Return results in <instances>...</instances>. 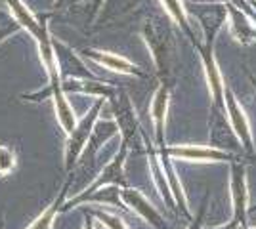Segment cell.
Returning <instances> with one entry per match:
<instances>
[{
  "label": "cell",
  "instance_id": "cell-1",
  "mask_svg": "<svg viewBox=\"0 0 256 229\" xmlns=\"http://www.w3.org/2000/svg\"><path fill=\"white\" fill-rule=\"evenodd\" d=\"M142 36H144V40L150 48V54L153 57L155 69H157L159 82L172 86L174 76H176V61H178L176 40H174L172 31L166 25H162L159 19H151L144 25Z\"/></svg>",
  "mask_w": 256,
  "mask_h": 229
},
{
  "label": "cell",
  "instance_id": "cell-2",
  "mask_svg": "<svg viewBox=\"0 0 256 229\" xmlns=\"http://www.w3.org/2000/svg\"><path fill=\"white\" fill-rule=\"evenodd\" d=\"M104 103H106L104 98H96V101L92 103V107L88 109V113H86L82 119H78V122L75 124V128L65 136L64 166L67 174L75 168L76 164L80 163V159H82V155H84L86 145H88V140H90V134L94 130V124H96L98 119H100V115H102Z\"/></svg>",
  "mask_w": 256,
  "mask_h": 229
},
{
  "label": "cell",
  "instance_id": "cell-3",
  "mask_svg": "<svg viewBox=\"0 0 256 229\" xmlns=\"http://www.w3.org/2000/svg\"><path fill=\"white\" fill-rule=\"evenodd\" d=\"M109 107H111V117L115 119L118 132H120V142L126 143L130 151L134 147L144 145V130L140 126L134 103L126 92L118 90L117 94L109 99Z\"/></svg>",
  "mask_w": 256,
  "mask_h": 229
},
{
  "label": "cell",
  "instance_id": "cell-4",
  "mask_svg": "<svg viewBox=\"0 0 256 229\" xmlns=\"http://www.w3.org/2000/svg\"><path fill=\"white\" fill-rule=\"evenodd\" d=\"M230 193H232V218L226 226L212 229H239L246 226L248 216V184H246V166L241 159L230 163Z\"/></svg>",
  "mask_w": 256,
  "mask_h": 229
},
{
  "label": "cell",
  "instance_id": "cell-5",
  "mask_svg": "<svg viewBox=\"0 0 256 229\" xmlns=\"http://www.w3.org/2000/svg\"><path fill=\"white\" fill-rule=\"evenodd\" d=\"M166 155L172 161H180V163H195V164H210V163H232L237 161L239 157L234 153L214 147V145H192V143H184V145H164L162 147Z\"/></svg>",
  "mask_w": 256,
  "mask_h": 229
},
{
  "label": "cell",
  "instance_id": "cell-6",
  "mask_svg": "<svg viewBox=\"0 0 256 229\" xmlns=\"http://www.w3.org/2000/svg\"><path fill=\"white\" fill-rule=\"evenodd\" d=\"M29 101H42V99L50 98L54 103V113H56V119H58V124L62 126V130L65 132V136L75 128V124L78 122L75 115V109L73 105L69 103L67 99V94L62 88V80H54V82H48V86L44 90H38L34 94H29V96H23Z\"/></svg>",
  "mask_w": 256,
  "mask_h": 229
},
{
  "label": "cell",
  "instance_id": "cell-7",
  "mask_svg": "<svg viewBox=\"0 0 256 229\" xmlns=\"http://www.w3.org/2000/svg\"><path fill=\"white\" fill-rule=\"evenodd\" d=\"M130 155V147L126 143L120 142V147L118 151L113 155V159L100 170V174L94 178V182L88 187H84L82 191H78L76 195L84 197L94 193L96 189L104 186H118V187H128V180H126V172H124V166H126V159Z\"/></svg>",
  "mask_w": 256,
  "mask_h": 229
},
{
  "label": "cell",
  "instance_id": "cell-8",
  "mask_svg": "<svg viewBox=\"0 0 256 229\" xmlns=\"http://www.w3.org/2000/svg\"><path fill=\"white\" fill-rule=\"evenodd\" d=\"M120 195H122V201L126 205L128 212L136 214L138 218H142L150 228L153 229H170L164 216L160 214V210L150 199L146 197L144 191H140L136 187H122L120 189Z\"/></svg>",
  "mask_w": 256,
  "mask_h": 229
},
{
  "label": "cell",
  "instance_id": "cell-9",
  "mask_svg": "<svg viewBox=\"0 0 256 229\" xmlns=\"http://www.w3.org/2000/svg\"><path fill=\"white\" fill-rule=\"evenodd\" d=\"M226 113H228V120H230L232 132L235 134V138L239 140L241 147L248 155H254L256 147H254V138H252L248 117H246L243 105L237 101V96H235L234 90L230 86H226Z\"/></svg>",
  "mask_w": 256,
  "mask_h": 229
},
{
  "label": "cell",
  "instance_id": "cell-10",
  "mask_svg": "<svg viewBox=\"0 0 256 229\" xmlns=\"http://www.w3.org/2000/svg\"><path fill=\"white\" fill-rule=\"evenodd\" d=\"M172 86L159 82L157 90L153 92V98L150 103V117L153 124V142L157 147L166 145V117H168V107H170Z\"/></svg>",
  "mask_w": 256,
  "mask_h": 229
},
{
  "label": "cell",
  "instance_id": "cell-11",
  "mask_svg": "<svg viewBox=\"0 0 256 229\" xmlns=\"http://www.w3.org/2000/svg\"><path fill=\"white\" fill-rule=\"evenodd\" d=\"M144 149L148 153V163H150V174H151V180H153V184H155V189H157V193H159L160 201L166 205V207L174 210V212H178V208H176V201H174V195H172L170 191V186H168V180H166V176H164V170H162V163H160V155H159V147L155 145V142L146 136V132H144Z\"/></svg>",
  "mask_w": 256,
  "mask_h": 229
},
{
  "label": "cell",
  "instance_id": "cell-12",
  "mask_svg": "<svg viewBox=\"0 0 256 229\" xmlns=\"http://www.w3.org/2000/svg\"><path fill=\"white\" fill-rule=\"evenodd\" d=\"M84 57H88L92 63L104 67L111 73H118V75H128V76H146L144 71L140 69V65H136L134 61H130L128 57L115 52H107V50H84L82 52Z\"/></svg>",
  "mask_w": 256,
  "mask_h": 229
},
{
  "label": "cell",
  "instance_id": "cell-13",
  "mask_svg": "<svg viewBox=\"0 0 256 229\" xmlns=\"http://www.w3.org/2000/svg\"><path fill=\"white\" fill-rule=\"evenodd\" d=\"M62 88L69 94H82V96H92V98H104L106 101L113 98L118 92L117 86L102 82L98 78H62Z\"/></svg>",
  "mask_w": 256,
  "mask_h": 229
},
{
  "label": "cell",
  "instance_id": "cell-14",
  "mask_svg": "<svg viewBox=\"0 0 256 229\" xmlns=\"http://www.w3.org/2000/svg\"><path fill=\"white\" fill-rule=\"evenodd\" d=\"M117 136H120V132H118V126L113 117L111 119H98V122L94 124V130L90 134V140H88L82 159H94L98 153L102 151V147Z\"/></svg>",
  "mask_w": 256,
  "mask_h": 229
},
{
  "label": "cell",
  "instance_id": "cell-15",
  "mask_svg": "<svg viewBox=\"0 0 256 229\" xmlns=\"http://www.w3.org/2000/svg\"><path fill=\"white\" fill-rule=\"evenodd\" d=\"M8 6H10V13L16 17V21L20 23L23 31L31 34L32 38L36 40L38 36H42L44 33H48V25H46V19H40L32 13L25 4L23 0H6Z\"/></svg>",
  "mask_w": 256,
  "mask_h": 229
},
{
  "label": "cell",
  "instance_id": "cell-16",
  "mask_svg": "<svg viewBox=\"0 0 256 229\" xmlns=\"http://www.w3.org/2000/svg\"><path fill=\"white\" fill-rule=\"evenodd\" d=\"M69 187H71V178L62 186L60 193L54 197L52 203H50V205L44 208L42 212L29 224V228L27 229H54L56 220H58V216H60V212H64L65 201L69 199Z\"/></svg>",
  "mask_w": 256,
  "mask_h": 229
},
{
  "label": "cell",
  "instance_id": "cell-17",
  "mask_svg": "<svg viewBox=\"0 0 256 229\" xmlns=\"http://www.w3.org/2000/svg\"><path fill=\"white\" fill-rule=\"evenodd\" d=\"M230 17V31L234 34V38L241 44H250L256 40V27L245 17V13L237 10L235 6H228Z\"/></svg>",
  "mask_w": 256,
  "mask_h": 229
},
{
  "label": "cell",
  "instance_id": "cell-18",
  "mask_svg": "<svg viewBox=\"0 0 256 229\" xmlns=\"http://www.w3.org/2000/svg\"><path fill=\"white\" fill-rule=\"evenodd\" d=\"M160 2L164 6V11L168 13V17L180 27L182 31L186 33V36L193 42L195 34H193L192 23H190V17H188V8H186L184 0H160Z\"/></svg>",
  "mask_w": 256,
  "mask_h": 229
},
{
  "label": "cell",
  "instance_id": "cell-19",
  "mask_svg": "<svg viewBox=\"0 0 256 229\" xmlns=\"http://www.w3.org/2000/svg\"><path fill=\"white\" fill-rule=\"evenodd\" d=\"M84 207H88V205H84ZM88 210L94 214V218H96V222L102 228L128 229L126 222L122 220V216H120L118 212H109V210H106V208H102V207H88Z\"/></svg>",
  "mask_w": 256,
  "mask_h": 229
},
{
  "label": "cell",
  "instance_id": "cell-20",
  "mask_svg": "<svg viewBox=\"0 0 256 229\" xmlns=\"http://www.w3.org/2000/svg\"><path fill=\"white\" fill-rule=\"evenodd\" d=\"M18 166V153L12 145L0 143V176H8Z\"/></svg>",
  "mask_w": 256,
  "mask_h": 229
},
{
  "label": "cell",
  "instance_id": "cell-21",
  "mask_svg": "<svg viewBox=\"0 0 256 229\" xmlns=\"http://www.w3.org/2000/svg\"><path fill=\"white\" fill-rule=\"evenodd\" d=\"M22 27H20V23L16 21V17L14 15H8V13H2L0 11V44L4 42L10 34H14L16 31H20Z\"/></svg>",
  "mask_w": 256,
  "mask_h": 229
},
{
  "label": "cell",
  "instance_id": "cell-22",
  "mask_svg": "<svg viewBox=\"0 0 256 229\" xmlns=\"http://www.w3.org/2000/svg\"><path fill=\"white\" fill-rule=\"evenodd\" d=\"M206 205H208V197H204L203 205L199 207L197 214L190 220V226L186 229H203L204 228V216H206Z\"/></svg>",
  "mask_w": 256,
  "mask_h": 229
},
{
  "label": "cell",
  "instance_id": "cell-23",
  "mask_svg": "<svg viewBox=\"0 0 256 229\" xmlns=\"http://www.w3.org/2000/svg\"><path fill=\"white\" fill-rule=\"evenodd\" d=\"M84 224H82V229H96V218H94V214L88 210V208H84Z\"/></svg>",
  "mask_w": 256,
  "mask_h": 229
},
{
  "label": "cell",
  "instance_id": "cell-24",
  "mask_svg": "<svg viewBox=\"0 0 256 229\" xmlns=\"http://www.w3.org/2000/svg\"><path fill=\"white\" fill-rule=\"evenodd\" d=\"M4 226H6V218H4V212L0 210V229H4Z\"/></svg>",
  "mask_w": 256,
  "mask_h": 229
},
{
  "label": "cell",
  "instance_id": "cell-25",
  "mask_svg": "<svg viewBox=\"0 0 256 229\" xmlns=\"http://www.w3.org/2000/svg\"><path fill=\"white\" fill-rule=\"evenodd\" d=\"M239 229H256V228H248V224H246V226H241Z\"/></svg>",
  "mask_w": 256,
  "mask_h": 229
},
{
  "label": "cell",
  "instance_id": "cell-26",
  "mask_svg": "<svg viewBox=\"0 0 256 229\" xmlns=\"http://www.w3.org/2000/svg\"><path fill=\"white\" fill-rule=\"evenodd\" d=\"M250 80H252V84H254V88H256V76L250 75Z\"/></svg>",
  "mask_w": 256,
  "mask_h": 229
}]
</instances>
